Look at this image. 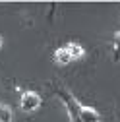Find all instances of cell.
Returning <instances> with one entry per match:
<instances>
[{
	"mask_svg": "<svg viewBox=\"0 0 120 122\" xmlns=\"http://www.w3.org/2000/svg\"><path fill=\"white\" fill-rule=\"evenodd\" d=\"M74 105H76V111H78V114H80V118H81L83 122H99V120H101V114H99L97 111H93V109H89V107L81 105L76 97H74Z\"/></svg>",
	"mask_w": 120,
	"mask_h": 122,
	"instance_id": "6da1fadb",
	"label": "cell"
},
{
	"mask_svg": "<svg viewBox=\"0 0 120 122\" xmlns=\"http://www.w3.org/2000/svg\"><path fill=\"white\" fill-rule=\"evenodd\" d=\"M54 93L64 101V105L68 107V112H70V116H72V122H83L81 118H80V114H78V111H76V105H74V95L72 93H66L64 89H56Z\"/></svg>",
	"mask_w": 120,
	"mask_h": 122,
	"instance_id": "7a4b0ae2",
	"label": "cell"
},
{
	"mask_svg": "<svg viewBox=\"0 0 120 122\" xmlns=\"http://www.w3.org/2000/svg\"><path fill=\"white\" fill-rule=\"evenodd\" d=\"M20 103H21V109L25 112H31V111H35V109L41 107V97L37 93H33V91H25V93L21 95Z\"/></svg>",
	"mask_w": 120,
	"mask_h": 122,
	"instance_id": "3957f363",
	"label": "cell"
},
{
	"mask_svg": "<svg viewBox=\"0 0 120 122\" xmlns=\"http://www.w3.org/2000/svg\"><path fill=\"white\" fill-rule=\"evenodd\" d=\"M64 49L68 51V54H70V58H72V60H78V58H81V56L85 54L83 47H81V45H78V43H68Z\"/></svg>",
	"mask_w": 120,
	"mask_h": 122,
	"instance_id": "277c9868",
	"label": "cell"
},
{
	"mask_svg": "<svg viewBox=\"0 0 120 122\" xmlns=\"http://www.w3.org/2000/svg\"><path fill=\"white\" fill-rule=\"evenodd\" d=\"M54 60L58 64H68V62H72V58H70V54H68V51L62 47V49H56V52H54Z\"/></svg>",
	"mask_w": 120,
	"mask_h": 122,
	"instance_id": "5b68a950",
	"label": "cell"
},
{
	"mask_svg": "<svg viewBox=\"0 0 120 122\" xmlns=\"http://www.w3.org/2000/svg\"><path fill=\"white\" fill-rule=\"evenodd\" d=\"M0 122H12V111L8 105H0Z\"/></svg>",
	"mask_w": 120,
	"mask_h": 122,
	"instance_id": "8992f818",
	"label": "cell"
},
{
	"mask_svg": "<svg viewBox=\"0 0 120 122\" xmlns=\"http://www.w3.org/2000/svg\"><path fill=\"white\" fill-rule=\"evenodd\" d=\"M114 60H120V31L114 35Z\"/></svg>",
	"mask_w": 120,
	"mask_h": 122,
	"instance_id": "52a82bcc",
	"label": "cell"
},
{
	"mask_svg": "<svg viewBox=\"0 0 120 122\" xmlns=\"http://www.w3.org/2000/svg\"><path fill=\"white\" fill-rule=\"evenodd\" d=\"M2 45H4V41H2V37H0V49H2Z\"/></svg>",
	"mask_w": 120,
	"mask_h": 122,
	"instance_id": "ba28073f",
	"label": "cell"
}]
</instances>
